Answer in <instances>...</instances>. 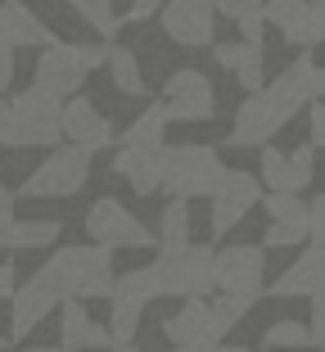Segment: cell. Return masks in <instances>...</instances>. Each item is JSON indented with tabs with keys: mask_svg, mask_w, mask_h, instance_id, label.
Returning a JSON list of instances; mask_svg holds the SVG:
<instances>
[{
	"mask_svg": "<svg viewBox=\"0 0 325 352\" xmlns=\"http://www.w3.org/2000/svg\"><path fill=\"white\" fill-rule=\"evenodd\" d=\"M36 285L50 289L59 302H86V298H109L113 294V253L100 244H63L36 267Z\"/></svg>",
	"mask_w": 325,
	"mask_h": 352,
	"instance_id": "6da1fadb",
	"label": "cell"
},
{
	"mask_svg": "<svg viewBox=\"0 0 325 352\" xmlns=\"http://www.w3.org/2000/svg\"><path fill=\"white\" fill-rule=\"evenodd\" d=\"M0 145L5 149H59L63 145V100L36 91V86H23L14 100H5Z\"/></svg>",
	"mask_w": 325,
	"mask_h": 352,
	"instance_id": "7a4b0ae2",
	"label": "cell"
},
{
	"mask_svg": "<svg viewBox=\"0 0 325 352\" xmlns=\"http://www.w3.org/2000/svg\"><path fill=\"white\" fill-rule=\"evenodd\" d=\"M226 181V163L212 145H158V190H168L172 199H212L217 186Z\"/></svg>",
	"mask_w": 325,
	"mask_h": 352,
	"instance_id": "3957f363",
	"label": "cell"
},
{
	"mask_svg": "<svg viewBox=\"0 0 325 352\" xmlns=\"http://www.w3.org/2000/svg\"><path fill=\"white\" fill-rule=\"evenodd\" d=\"M109 63L104 41H50L45 50H36V68H32V86L54 100H73L82 95V86L91 82V73H100Z\"/></svg>",
	"mask_w": 325,
	"mask_h": 352,
	"instance_id": "277c9868",
	"label": "cell"
},
{
	"mask_svg": "<svg viewBox=\"0 0 325 352\" xmlns=\"http://www.w3.org/2000/svg\"><path fill=\"white\" fill-rule=\"evenodd\" d=\"M158 298H208L212 294V249L208 244H181V249H158L149 262Z\"/></svg>",
	"mask_w": 325,
	"mask_h": 352,
	"instance_id": "5b68a950",
	"label": "cell"
},
{
	"mask_svg": "<svg viewBox=\"0 0 325 352\" xmlns=\"http://www.w3.org/2000/svg\"><path fill=\"white\" fill-rule=\"evenodd\" d=\"M86 176H91V158L73 145H59L27 172V181L14 190V199H73L86 186Z\"/></svg>",
	"mask_w": 325,
	"mask_h": 352,
	"instance_id": "8992f818",
	"label": "cell"
},
{
	"mask_svg": "<svg viewBox=\"0 0 325 352\" xmlns=\"http://www.w3.org/2000/svg\"><path fill=\"white\" fill-rule=\"evenodd\" d=\"M86 235H91V244H100V249H109V253L113 249H158L154 230L113 195L95 199V204L86 208Z\"/></svg>",
	"mask_w": 325,
	"mask_h": 352,
	"instance_id": "52a82bcc",
	"label": "cell"
},
{
	"mask_svg": "<svg viewBox=\"0 0 325 352\" xmlns=\"http://www.w3.org/2000/svg\"><path fill=\"white\" fill-rule=\"evenodd\" d=\"M212 289L262 298V289H267V249L262 244H226V249H212Z\"/></svg>",
	"mask_w": 325,
	"mask_h": 352,
	"instance_id": "ba28073f",
	"label": "cell"
},
{
	"mask_svg": "<svg viewBox=\"0 0 325 352\" xmlns=\"http://www.w3.org/2000/svg\"><path fill=\"white\" fill-rule=\"evenodd\" d=\"M163 113L168 122H212L217 118V91L199 68H177L163 82Z\"/></svg>",
	"mask_w": 325,
	"mask_h": 352,
	"instance_id": "9c48e42d",
	"label": "cell"
},
{
	"mask_svg": "<svg viewBox=\"0 0 325 352\" xmlns=\"http://www.w3.org/2000/svg\"><path fill=\"white\" fill-rule=\"evenodd\" d=\"M158 28L172 45L199 50V45L217 41V10H212V0H163Z\"/></svg>",
	"mask_w": 325,
	"mask_h": 352,
	"instance_id": "30bf717a",
	"label": "cell"
},
{
	"mask_svg": "<svg viewBox=\"0 0 325 352\" xmlns=\"http://www.w3.org/2000/svg\"><path fill=\"white\" fill-rule=\"evenodd\" d=\"M262 23H271L294 50L312 54L316 45H325V10L307 0H262Z\"/></svg>",
	"mask_w": 325,
	"mask_h": 352,
	"instance_id": "8fae6325",
	"label": "cell"
},
{
	"mask_svg": "<svg viewBox=\"0 0 325 352\" xmlns=\"http://www.w3.org/2000/svg\"><path fill=\"white\" fill-rule=\"evenodd\" d=\"M267 190L258 186V176L253 172H240V167H226V181L217 186L212 195V239H226L244 217H249L253 208L262 204Z\"/></svg>",
	"mask_w": 325,
	"mask_h": 352,
	"instance_id": "7c38bea8",
	"label": "cell"
},
{
	"mask_svg": "<svg viewBox=\"0 0 325 352\" xmlns=\"http://www.w3.org/2000/svg\"><path fill=\"white\" fill-rule=\"evenodd\" d=\"M312 68H316L312 54H298L289 68H280V73H276L271 82L258 91V95H262V104L271 109V118L280 126H289L298 109H307V104H312Z\"/></svg>",
	"mask_w": 325,
	"mask_h": 352,
	"instance_id": "4fadbf2b",
	"label": "cell"
},
{
	"mask_svg": "<svg viewBox=\"0 0 325 352\" xmlns=\"http://www.w3.org/2000/svg\"><path fill=\"white\" fill-rule=\"evenodd\" d=\"M117 140L113 122L104 118V109L95 100H86V95H73V100H63V145L82 149L86 158L100 154V149H109Z\"/></svg>",
	"mask_w": 325,
	"mask_h": 352,
	"instance_id": "5bb4252c",
	"label": "cell"
},
{
	"mask_svg": "<svg viewBox=\"0 0 325 352\" xmlns=\"http://www.w3.org/2000/svg\"><path fill=\"white\" fill-rule=\"evenodd\" d=\"M221 334H226V330L217 325L208 298H186V302H181V307L168 316V321H163V339H168L172 348H199V343L217 348Z\"/></svg>",
	"mask_w": 325,
	"mask_h": 352,
	"instance_id": "9a60e30c",
	"label": "cell"
},
{
	"mask_svg": "<svg viewBox=\"0 0 325 352\" xmlns=\"http://www.w3.org/2000/svg\"><path fill=\"white\" fill-rule=\"evenodd\" d=\"M54 41L50 23L27 0H0V45L5 50H45Z\"/></svg>",
	"mask_w": 325,
	"mask_h": 352,
	"instance_id": "2e32d148",
	"label": "cell"
},
{
	"mask_svg": "<svg viewBox=\"0 0 325 352\" xmlns=\"http://www.w3.org/2000/svg\"><path fill=\"white\" fill-rule=\"evenodd\" d=\"M212 59L217 68L240 82L244 95H258L267 86V50L262 45H249V41H212Z\"/></svg>",
	"mask_w": 325,
	"mask_h": 352,
	"instance_id": "e0dca14e",
	"label": "cell"
},
{
	"mask_svg": "<svg viewBox=\"0 0 325 352\" xmlns=\"http://www.w3.org/2000/svg\"><path fill=\"white\" fill-rule=\"evenodd\" d=\"M280 131L284 126L271 118V109L262 104V95H244V104L235 109L231 131H226V145L231 149H262V145H271Z\"/></svg>",
	"mask_w": 325,
	"mask_h": 352,
	"instance_id": "ac0fdd59",
	"label": "cell"
},
{
	"mask_svg": "<svg viewBox=\"0 0 325 352\" xmlns=\"http://www.w3.org/2000/svg\"><path fill=\"white\" fill-rule=\"evenodd\" d=\"M321 285H325V249L307 244V249L298 253V258L289 262L262 294H271V298H312Z\"/></svg>",
	"mask_w": 325,
	"mask_h": 352,
	"instance_id": "d6986e66",
	"label": "cell"
},
{
	"mask_svg": "<svg viewBox=\"0 0 325 352\" xmlns=\"http://www.w3.org/2000/svg\"><path fill=\"white\" fill-rule=\"evenodd\" d=\"M109 325H95L86 302H59V352H109Z\"/></svg>",
	"mask_w": 325,
	"mask_h": 352,
	"instance_id": "ffe728a7",
	"label": "cell"
},
{
	"mask_svg": "<svg viewBox=\"0 0 325 352\" xmlns=\"http://www.w3.org/2000/svg\"><path fill=\"white\" fill-rule=\"evenodd\" d=\"M54 307H59V298H54L50 289H41L36 280L19 285L14 298H10V339H27L45 316H54Z\"/></svg>",
	"mask_w": 325,
	"mask_h": 352,
	"instance_id": "44dd1931",
	"label": "cell"
},
{
	"mask_svg": "<svg viewBox=\"0 0 325 352\" xmlns=\"http://www.w3.org/2000/svg\"><path fill=\"white\" fill-rule=\"evenodd\" d=\"M113 176H122L136 195H154L158 190V145L140 149V145H117L113 154Z\"/></svg>",
	"mask_w": 325,
	"mask_h": 352,
	"instance_id": "7402d4cb",
	"label": "cell"
},
{
	"mask_svg": "<svg viewBox=\"0 0 325 352\" xmlns=\"http://www.w3.org/2000/svg\"><path fill=\"white\" fill-rule=\"evenodd\" d=\"M109 77H113V91L122 100H145L149 95V82H145V63L131 45H109Z\"/></svg>",
	"mask_w": 325,
	"mask_h": 352,
	"instance_id": "603a6c76",
	"label": "cell"
},
{
	"mask_svg": "<svg viewBox=\"0 0 325 352\" xmlns=\"http://www.w3.org/2000/svg\"><path fill=\"white\" fill-rule=\"evenodd\" d=\"M163 131H168V113H163V100H154L140 118H131V122H126V131L117 135V145L154 149V145H163Z\"/></svg>",
	"mask_w": 325,
	"mask_h": 352,
	"instance_id": "cb8c5ba5",
	"label": "cell"
},
{
	"mask_svg": "<svg viewBox=\"0 0 325 352\" xmlns=\"http://www.w3.org/2000/svg\"><path fill=\"white\" fill-rule=\"evenodd\" d=\"M63 235V221H50V217H32V221H14V239L10 249L19 253H41V249H54Z\"/></svg>",
	"mask_w": 325,
	"mask_h": 352,
	"instance_id": "d4e9b609",
	"label": "cell"
},
{
	"mask_svg": "<svg viewBox=\"0 0 325 352\" xmlns=\"http://www.w3.org/2000/svg\"><path fill=\"white\" fill-rule=\"evenodd\" d=\"M154 239H158V249H181V244H190V204L186 199H168V204H163Z\"/></svg>",
	"mask_w": 325,
	"mask_h": 352,
	"instance_id": "484cf974",
	"label": "cell"
},
{
	"mask_svg": "<svg viewBox=\"0 0 325 352\" xmlns=\"http://www.w3.org/2000/svg\"><path fill=\"white\" fill-rule=\"evenodd\" d=\"M68 5L77 10V23H86V28H91L104 45H113L117 28H122V23H117V5H113V0H68Z\"/></svg>",
	"mask_w": 325,
	"mask_h": 352,
	"instance_id": "4316f807",
	"label": "cell"
},
{
	"mask_svg": "<svg viewBox=\"0 0 325 352\" xmlns=\"http://www.w3.org/2000/svg\"><path fill=\"white\" fill-rule=\"evenodd\" d=\"M109 298H122V302H131V307H149V302L158 298L149 267H131L126 276H117V280H113V294H109Z\"/></svg>",
	"mask_w": 325,
	"mask_h": 352,
	"instance_id": "83f0119b",
	"label": "cell"
},
{
	"mask_svg": "<svg viewBox=\"0 0 325 352\" xmlns=\"http://www.w3.org/2000/svg\"><path fill=\"white\" fill-rule=\"evenodd\" d=\"M316 181V149L298 145L284 154V195H303L307 186Z\"/></svg>",
	"mask_w": 325,
	"mask_h": 352,
	"instance_id": "f1b7e54d",
	"label": "cell"
},
{
	"mask_svg": "<svg viewBox=\"0 0 325 352\" xmlns=\"http://www.w3.org/2000/svg\"><path fill=\"white\" fill-rule=\"evenodd\" d=\"M262 343L271 352H289V348H316V339H312V330H307V321H271L262 330Z\"/></svg>",
	"mask_w": 325,
	"mask_h": 352,
	"instance_id": "f546056e",
	"label": "cell"
},
{
	"mask_svg": "<svg viewBox=\"0 0 325 352\" xmlns=\"http://www.w3.org/2000/svg\"><path fill=\"white\" fill-rule=\"evenodd\" d=\"M298 244H307V212L289 221H267L262 249H298Z\"/></svg>",
	"mask_w": 325,
	"mask_h": 352,
	"instance_id": "4dcf8cb0",
	"label": "cell"
},
{
	"mask_svg": "<svg viewBox=\"0 0 325 352\" xmlns=\"http://www.w3.org/2000/svg\"><path fill=\"white\" fill-rule=\"evenodd\" d=\"M258 186L267 190V195H284V149L276 145H262V154H258Z\"/></svg>",
	"mask_w": 325,
	"mask_h": 352,
	"instance_id": "1f68e13d",
	"label": "cell"
},
{
	"mask_svg": "<svg viewBox=\"0 0 325 352\" xmlns=\"http://www.w3.org/2000/svg\"><path fill=\"white\" fill-rule=\"evenodd\" d=\"M253 302H258V298H244V294H217L208 307H212V316H217L221 330H235V325L253 311Z\"/></svg>",
	"mask_w": 325,
	"mask_h": 352,
	"instance_id": "d6a6232c",
	"label": "cell"
},
{
	"mask_svg": "<svg viewBox=\"0 0 325 352\" xmlns=\"http://www.w3.org/2000/svg\"><path fill=\"white\" fill-rule=\"evenodd\" d=\"M262 212L267 221H289V217H303L307 204L303 195H262Z\"/></svg>",
	"mask_w": 325,
	"mask_h": 352,
	"instance_id": "836d02e7",
	"label": "cell"
},
{
	"mask_svg": "<svg viewBox=\"0 0 325 352\" xmlns=\"http://www.w3.org/2000/svg\"><path fill=\"white\" fill-rule=\"evenodd\" d=\"M307 239H312L316 249H325V195H316L307 204Z\"/></svg>",
	"mask_w": 325,
	"mask_h": 352,
	"instance_id": "e575fe53",
	"label": "cell"
},
{
	"mask_svg": "<svg viewBox=\"0 0 325 352\" xmlns=\"http://www.w3.org/2000/svg\"><path fill=\"white\" fill-rule=\"evenodd\" d=\"M307 145H312V149H325V104L321 100L307 104Z\"/></svg>",
	"mask_w": 325,
	"mask_h": 352,
	"instance_id": "d590c367",
	"label": "cell"
},
{
	"mask_svg": "<svg viewBox=\"0 0 325 352\" xmlns=\"http://www.w3.org/2000/svg\"><path fill=\"white\" fill-rule=\"evenodd\" d=\"M158 10H163V0H131V10H117V23H149L158 19Z\"/></svg>",
	"mask_w": 325,
	"mask_h": 352,
	"instance_id": "8d00e7d4",
	"label": "cell"
},
{
	"mask_svg": "<svg viewBox=\"0 0 325 352\" xmlns=\"http://www.w3.org/2000/svg\"><path fill=\"white\" fill-rule=\"evenodd\" d=\"M212 10H217L221 19L240 23V19H249V14H258V10H262V0H212Z\"/></svg>",
	"mask_w": 325,
	"mask_h": 352,
	"instance_id": "74e56055",
	"label": "cell"
},
{
	"mask_svg": "<svg viewBox=\"0 0 325 352\" xmlns=\"http://www.w3.org/2000/svg\"><path fill=\"white\" fill-rule=\"evenodd\" d=\"M307 307H312V321H307V330H312L316 348H325V285L307 298Z\"/></svg>",
	"mask_w": 325,
	"mask_h": 352,
	"instance_id": "f35d334b",
	"label": "cell"
},
{
	"mask_svg": "<svg viewBox=\"0 0 325 352\" xmlns=\"http://www.w3.org/2000/svg\"><path fill=\"white\" fill-rule=\"evenodd\" d=\"M14 190H0V249H10L14 239Z\"/></svg>",
	"mask_w": 325,
	"mask_h": 352,
	"instance_id": "ab89813d",
	"label": "cell"
},
{
	"mask_svg": "<svg viewBox=\"0 0 325 352\" xmlns=\"http://www.w3.org/2000/svg\"><path fill=\"white\" fill-rule=\"evenodd\" d=\"M10 82H14V50L0 45V95L10 91Z\"/></svg>",
	"mask_w": 325,
	"mask_h": 352,
	"instance_id": "60d3db41",
	"label": "cell"
},
{
	"mask_svg": "<svg viewBox=\"0 0 325 352\" xmlns=\"http://www.w3.org/2000/svg\"><path fill=\"white\" fill-rule=\"evenodd\" d=\"M14 280H19V276H14V267H10V262H0V298H14V289H19Z\"/></svg>",
	"mask_w": 325,
	"mask_h": 352,
	"instance_id": "b9f144b4",
	"label": "cell"
},
{
	"mask_svg": "<svg viewBox=\"0 0 325 352\" xmlns=\"http://www.w3.org/2000/svg\"><path fill=\"white\" fill-rule=\"evenodd\" d=\"M312 100H321V104H325V68H321V63L312 68Z\"/></svg>",
	"mask_w": 325,
	"mask_h": 352,
	"instance_id": "7bdbcfd3",
	"label": "cell"
},
{
	"mask_svg": "<svg viewBox=\"0 0 325 352\" xmlns=\"http://www.w3.org/2000/svg\"><path fill=\"white\" fill-rule=\"evenodd\" d=\"M217 352H253V348H244V343H217Z\"/></svg>",
	"mask_w": 325,
	"mask_h": 352,
	"instance_id": "ee69618b",
	"label": "cell"
},
{
	"mask_svg": "<svg viewBox=\"0 0 325 352\" xmlns=\"http://www.w3.org/2000/svg\"><path fill=\"white\" fill-rule=\"evenodd\" d=\"M109 352H140V348H136V343H113Z\"/></svg>",
	"mask_w": 325,
	"mask_h": 352,
	"instance_id": "f6af8a7d",
	"label": "cell"
},
{
	"mask_svg": "<svg viewBox=\"0 0 325 352\" xmlns=\"http://www.w3.org/2000/svg\"><path fill=\"white\" fill-rule=\"evenodd\" d=\"M172 352H217V348H208V343H199V348H172Z\"/></svg>",
	"mask_w": 325,
	"mask_h": 352,
	"instance_id": "bcb514c9",
	"label": "cell"
},
{
	"mask_svg": "<svg viewBox=\"0 0 325 352\" xmlns=\"http://www.w3.org/2000/svg\"><path fill=\"white\" fill-rule=\"evenodd\" d=\"M0 348H10V334H0Z\"/></svg>",
	"mask_w": 325,
	"mask_h": 352,
	"instance_id": "7dc6e473",
	"label": "cell"
},
{
	"mask_svg": "<svg viewBox=\"0 0 325 352\" xmlns=\"http://www.w3.org/2000/svg\"><path fill=\"white\" fill-rule=\"evenodd\" d=\"M23 352H54V348H23Z\"/></svg>",
	"mask_w": 325,
	"mask_h": 352,
	"instance_id": "c3c4849f",
	"label": "cell"
},
{
	"mask_svg": "<svg viewBox=\"0 0 325 352\" xmlns=\"http://www.w3.org/2000/svg\"><path fill=\"white\" fill-rule=\"evenodd\" d=\"M307 5H316V10H325V0H307Z\"/></svg>",
	"mask_w": 325,
	"mask_h": 352,
	"instance_id": "681fc988",
	"label": "cell"
},
{
	"mask_svg": "<svg viewBox=\"0 0 325 352\" xmlns=\"http://www.w3.org/2000/svg\"><path fill=\"white\" fill-rule=\"evenodd\" d=\"M0 190H5V186H0Z\"/></svg>",
	"mask_w": 325,
	"mask_h": 352,
	"instance_id": "f907efd6",
	"label": "cell"
}]
</instances>
